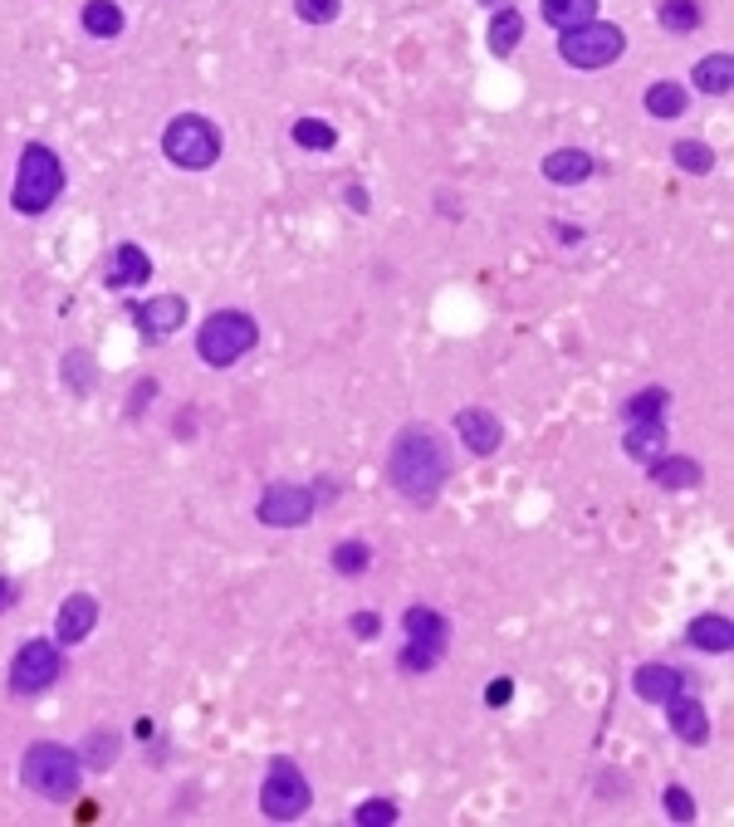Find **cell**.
I'll return each mask as SVG.
<instances>
[{
	"instance_id": "cell-30",
	"label": "cell",
	"mask_w": 734,
	"mask_h": 827,
	"mask_svg": "<svg viewBox=\"0 0 734 827\" xmlns=\"http://www.w3.org/2000/svg\"><path fill=\"white\" fill-rule=\"evenodd\" d=\"M671 157H676V167L681 172H690V177H705V172H715V152L705 147V142H676L671 147Z\"/></svg>"
},
{
	"instance_id": "cell-31",
	"label": "cell",
	"mask_w": 734,
	"mask_h": 827,
	"mask_svg": "<svg viewBox=\"0 0 734 827\" xmlns=\"http://www.w3.org/2000/svg\"><path fill=\"white\" fill-rule=\"evenodd\" d=\"M64 387H69V392H79V397H84V392H93V358L89 353H84V348H74V353H64Z\"/></svg>"
},
{
	"instance_id": "cell-22",
	"label": "cell",
	"mask_w": 734,
	"mask_h": 827,
	"mask_svg": "<svg viewBox=\"0 0 734 827\" xmlns=\"http://www.w3.org/2000/svg\"><path fill=\"white\" fill-rule=\"evenodd\" d=\"M690 79H695V89L710 93V98H725L734 89V59L730 54H705L695 69H690Z\"/></svg>"
},
{
	"instance_id": "cell-4",
	"label": "cell",
	"mask_w": 734,
	"mask_h": 827,
	"mask_svg": "<svg viewBox=\"0 0 734 827\" xmlns=\"http://www.w3.org/2000/svg\"><path fill=\"white\" fill-rule=\"evenodd\" d=\"M255 343H260V323L250 319L245 309H221V314H211L196 328V353H201L206 368L240 363L245 353H255Z\"/></svg>"
},
{
	"instance_id": "cell-33",
	"label": "cell",
	"mask_w": 734,
	"mask_h": 827,
	"mask_svg": "<svg viewBox=\"0 0 734 827\" xmlns=\"http://www.w3.org/2000/svg\"><path fill=\"white\" fill-rule=\"evenodd\" d=\"M402 813H397V803L392 798H367V803H358V813H353V823H363V827H387V823H397Z\"/></svg>"
},
{
	"instance_id": "cell-5",
	"label": "cell",
	"mask_w": 734,
	"mask_h": 827,
	"mask_svg": "<svg viewBox=\"0 0 734 827\" xmlns=\"http://www.w3.org/2000/svg\"><path fill=\"white\" fill-rule=\"evenodd\" d=\"M162 157H167L172 167H182V172H206V167H216V157H221V133H216V123L201 118V113L172 118L167 133H162Z\"/></svg>"
},
{
	"instance_id": "cell-1",
	"label": "cell",
	"mask_w": 734,
	"mask_h": 827,
	"mask_svg": "<svg viewBox=\"0 0 734 827\" xmlns=\"http://www.w3.org/2000/svg\"><path fill=\"white\" fill-rule=\"evenodd\" d=\"M387 475H392V485H397L402 500H412V505L426 509V505H436V495H441L446 480H451V456H446L441 436H436L426 421H412V426H402L397 441H392Z\"/></svg>"
},
{
	"instance_id": "cell-35",
	"label": "cell",
	"mask_w": 734,
	"mask_h": 827,
	"mask_svg": "<svg viewBox=\"0 0 734 827\" xmlns=\"http://www.w3.org/2000/svg\"><path fill=\"white\" fill-rule=\"evenodd\" d=\"M436 651H426V646H416V642H407L402 646V656H397V666L407 671V676H426V671H436Z\"/></svg>"
},
{
	"instance_id": "cell-17",
	"label": "cell",
	"mask_w": 734,
	"mask_h": 827,
	"mask_svg": "<svg viewBox=\"0 0 734 827\" xmlns=\"http://www.w3.org/2000/svg\"><path fill=\"white\" fill-rule=\"evenodd\" d=\"M593 157L583 152V147H558V152H549L544 157V177H549L553 186H578L593 177Z\"/></svg>"
},
{
	"instance_id": "cell-6",
	"label": "cell",
	"mask_w": 734,
	"mask_h": 827,
	"mask_svg": "<svg viewBox=\"0 0 734 827\" xmlns=\"http://www.w3.org/2000/svg\"><path fill=\"white\" fill-rule=\"evenodd\" d=\"M309 803H314V788L299 774V764L284 759V754L270 759V774L260 783V813H265L270 823H294V818L309 813Z\"/></svg>"
},
{
	"instance_id": "cell-39",
	"label": "cell",
	"mask_w": 734,
	"mask_h": 827,
	"mask_svg": "<svg viewBox=\"0 0 734 827\" xmlns=\"http://www.w3.org/2000/svg\"><path fill=\"white\" fill-rule=\"evenodd\" d=\"M509 695H514V681H490V686H485V705H495V710H500Z\"/></svg>"
},
{
	"instance_id": "cell-25",
	"label": "cell",
	"mask_w": 734,
	"mask_h": 827,
	"mask_svg": "<svg viewBox=\"0 0 734 827\" xmlns=\"http://www.w3.org/2000/svg\"><path fill=\"white\" fill-rule=\"evenodd\" d=\"M118 754H123V735L118 730H93L84 739V749H79V764H89L93 774H103V769L118 764Z\"/></svg>"
},
{
	"instance_id": "cell-21",
	"label": "cell",
	"mask_w": 734,
	"mask_h": 827,
	"mask_svg": "<svg viewBox=\"0 0 734 827\" xmlns=\"http://www.w3.org/2000/svg\"><path fill=\"white\" fill-rule=\"evenodd\" d=\"M519 40H524V15H519L514 5H500V10H495V20H490L485 45H490L495 59H509V54L519 49Z\"/></svg>"
},
{
	"instance_id": "cell-38",
	"label": "cell",
	"mask_w": 734,
	"mask_h": 827,
	"mask_svg": "<svg viewBox=\"0 0 734 827\" xmlns=\"http://www.w3.org/2000/svg\"><path fill=\"white\" fill-rule=\"evenodd\" d=\"M152 397H157V382H152V377H142L138 387H133V402H128V412H147V407H152Z\"/></svg>"
},
{
	"instance_id": "cell-29",
	"label": "cell",
	"mask_w": 734,
	"mask_h": 827,
	"mask_svg": "<svg viewBox=\"0 0 734 827\" xmlns=\"http://www.w3.org/2000/svg\"><path fill=\"white\" fill-rule=\"evenodd\" d=\"M656 20H661L671 35H690V30L700 25V5H695V0H661Z\"/></svg>"
},
{
	"instance_id": "cell-9",
	"label": "cell",
	"mask_w": 734,
	"mask_h": 827,
	"mask_svg": "<svg viewBox=\"0 0 734 827\" xmlns=\"http://www.w3.org/2000/svg\"><path fill=\"white\" fill-rule=\"evenodd\" d=\"M64 676V656L54 642H25L10 661V690L15 695H40Z\"/></svg>"
},
{
	"instance_id": "cell-11",
	"label": "cell",
	"mask_w": 734,
	"mask_h": 827,
	"mask_svg": "<svg viewBox=\"0 0 734 827\" xmlns=\"http://www.w3.org/2000/svg\"><path fill=\"white\" fill-rule=\"evenodd\" d=\"M133 314V323H138L142 338H172L177 328L186 323V299L182 294H157V299H147V304H138V309H128Z\"/></svg>"
},
{
	"instance_id": "cell-15",
	"label": "cell",
	"mask_w": 734,
	"mask_h": 827,
	"mask_svg": "<svg viewBox=\"0 0 734 827\" xmlns=\"http://www.w3.org/2000/svg\"><path fill=\"white\" fill-rule=\"evenodd\" d=\"M402 627H407V642L426 646V651H436V656H446V646H451V622H446L436 607H407Z\"/></svg>"
},
{
	"instance_id": "cell-20",
	"label": "cell",
	"mask_w": 734,
	"mask_h": 827,
	"mask_svg": "<svg viewBox=\"0 0 734 827\" xmlns=\"http://www.w3.org/2000/svg\"><path fill=\"white\" fill-rule=\"evenodd\" d=\"M622 451L632 460H642V465H651L656 456H666V421H627Z\"/></svg>"
},
{
	"instance_id": "cell-23",
	"label": "cell",
	"mask_w": 734,
	"mask_h": 827,
	"mask_svg": "<svg viewBox=\"0 0 734 827\" xmlns=\"http://www.w3.org/2000/svg\"><path fill=\"white\" fill-rule=\"evenodd\" d=\"M79 20H84V30H89L93 40H118V35H123V25H128L118 0H89Z\"/></svg>"
},
{
	"instance_id": "cell-7",
	"label": "cell",
	"mask_w": 734,
	"mask_h": 827,
	"mask_svg": "<svg viewBox=\"0 0 734 827\" xmlns=\"http://www.w3.org/2000/svg\"><path fill=\"white\" fill-rule=\"evenodd\" d=\"M563 40H558V59L563 64H573V69H607V64H617L622 59V49H627V35L617 30V25H573V30H558Z\"/></svg>"
},
{
	"instance_id": "cell-18",
	"label": "cell",
	"mask_w": 734,
	"mask_h": 827,
	"mask_svg": "<svg viewBox=\"0 0 734 827\" xmlns=\"http://www.w3.org/2000/svg\"><path fill=\"white\" fill-rule=\"evenodd\" d=\"M646 475H651L661 490H695V485L705 480L700 460H690V456H656L646 465Z\"/></svg>"
},
{
	"instance_id": "cell-36",
	"label": "cell",
	"mask_w": 734,
	"mask_h": 827,
	"mask_svg": "<svg viewBox=\"0 0 734 827\" xmlns=\"http://www.w3.org/2000/svg\"><path fill=\"white\" fill-rule=\"evenodd\" d=\"M661 803H666V818H671V823H695V798H690L681 783H671Z\"/></svg>"
},
{
	"instance_id": "cell-8",
	"label": "cell",
	"mask_w": 734,
	"mask_h": 827,
	"mask_svg": "<svg viewBox=\"0 0 734 827\" xmlns=\"http://www.w3.org/2000/svg\"><path fill=\"white\" fill-rule=\"evenodd\" d=\"M314 509H319V495H314L309 485L275 480V485L260 495L255 519H260V524H270V529H299V524H309V519H314Z\"/></svg>"
},
{
	"instance_id": "cell-27",
	"label": "cell",
	"mask_w": 734,
	"mask_h": 827,
	"mask_svg": "<svg viewBox=\"0 0 734 827\" xmlns=\"http://www.w3.org/2000/svg\"><path fill=\"white\" fill-rule=\"evenodd\" d=\"M666 402H671L666 387H642L637 397L622 402V421H661V416H666Z\"/></svg>"
},
{
	"instance_id": "cell-28",
	"label": "cell",
	"mask_w": 734,
	"mask_h": 827,
	"mask_svg": "<svg viewBox=\"0 0 734 827\" xmlns=\"http://www.w3.org/2000/svg\"><path fill=\"white\" fill-rule=\"evenodd\" d=\"M289 138L299 142V147H309V152H333V147H338V128L323 123V118H299V123L289 128Z\"/></svg>"
},
{
	"instance_id": "cell-37",
	"label": "cell",
	"mask_w": 734,
	"mask_h": 827,
	"mask_svg": "<svg viewBox=\"0 0 734 827\" xmlns=\"http://www.w3.org/2000/svg\"><path fill=\"white\" fill-rule=\"evenodd\" d=\"M348 627H353V637H377V632H382V617H377V612H353V622H348Z\"/></svg>"
},
{
	"instance_id": "cell-40",
	"label": "cell",
	"mask_w": 734,
	"mask_h": 827,
	"mask_svg": "<svg viewBox=\"0 0 734 827\" xmlns=\"http://www.w3.org/2000/svg\"><path fill=\"white\" fill-rule=\"evenodd\" d=\"M15 598H20V588H15L10 578H0V612H10V607H15Z\"/></svg>"
},
{
	"instance_id": "cell-3",
	"label": "cell",
	"mask_w": 734,
	"mask_h": 827,
	"mask_svg": "<svg viewBox=\"0 0 734 827\" xmlns=\"http://www.w3.org/2000/svg\"><path fill=\"white\" fill-rule=\"evenodd\" d=\"M59 191H64V162L54 157V147L25 142L20 167H15V196H10V206L20 216H45L49 206L59 201Z\"/></svg>"
},
{
	"instance_id": "cell-43",
	"label": "cell",
	"mask_w": 734,
	"mask_h": 827,
	"mask_svg": "<svg viewBox=\"0 0 734 827\" xmlns=\"http://www.w3.org/2000/svg\"><path fill=\"white\" fill-rule=\"evenodd\" d=\"M485 5H495V0H485Z\"/></svg>"
},
{
	"instance_id": "cell-2",
	"label": "cell",
	"mask_w": 734,
	"mask_h": 827,
	"mask_svg": "<svg viewBox=\"0 0 734 827\" xmlns=\"http://www.w3.org/2000/svg\"><path fill=\"white\" fill-rule=\"evenodd\" d=\"M20 783H25L35 798H45V803H74L79 788H84V764H79L74 749L45 739V744H30V749H25V759H20Z\"/></svg>"
},
{
	"instance_id": "cell-42",
	"label": "cell",
	"mask_w": 734,
	"mask_h": 827,
	"mask_svg": "<svg viewBox=\"0 0 734 827\" xmlns=\"http://www.w3.org/2000/svg\"><path fill=\"white\" fill-rule=\"evenodd\" d=\"M558 230V240H563V245H578V240H583V230L578 226H553Z\"/></svg>"
},
{
	"instance_id": "cell-13",
	"label": "cell",
	"mask_w": 734,
	"mask_h": 827,
	"mask_svg": "<svg viewBox=\"0 0 734 827\" xmlns=\"http://www.w3.org/2000/svg\"><path fill=\"white\" fill-rule=\"evenodd\" d=\"M666 720H671V730H676L681 744H705L710 739V715H705V705L686 686L666 700Z\"/></svg>"
},
{
	"instance_id": "cell-41",
	"label": "cell",
	"mask_w": 734,
	"mask_h": 827,
	"mask_svg": "<svg viewBox=\"0 0 734 827\" xmlns=\"http://www.w3.org/2000/svg\"><path fill=\"white\" fill-rule=\"evenodd\" d=\"M343 196H348V206H353V211H358V216H363V211H367V191H363V186H358V182L348 186V191H343Z\"/></svg>"
},
{
	"instance_id": "cell-16",
	"label": "cell",
	"mask_w": 734,
	"mask_h": 827,
	"mask_svg": "<svg viewBox=\"0 0 734 827\" xmlns=\"http://www.w3.org/2000/svg\"><path fill=\"white\" fill-rule=\"evenodd\" d=\"M686 642L695 646V651H710V656H720V651H730V646H734V627H730V617H720V612H700V617H690Z\"/></svg>"
},
{
	"instance_id": "cell-14",
	"label": "cell",
	"mask_w": 734,
	"mask_h": 827,
	"mask_svg": "<svg viewBox=\"0 0 734 827\" xmlns=\"http://www.w3.org/2000/svg\"><path fill=\"white\" fill-rule=\"evenodd\" d=\"M142 279H152V260L142 245H113V255L103 260V284L108 289H133Z\"/></svg>"
},
{
	"instance_id": "cell-24",
	"label": "cell",
	"mask_w": 734,
	"mask_h": 827,
	"mask_svg": "<svg viewBox=\"0 0 734 827\" xmlns=\"http://www.w3.org/2000/svg\"><path fill=\"white\" fill-rule=\"evenodd\" d=\"M690 103V93L676 84V79H661V84H651L646 89V113L656 118V123H671V118H681Z\"/></svg>"
},
{
	"instance_id": "cell-19",
	"label": "cell",
	"mask_w": 734,
	"mask_h": 827,
	"mask_svg": "<svg viewBox=\"0 0 734 827\" xmlns=\"http://www.w3.org/2000/svg\"><path fill=\"white\" fill-rule=\"evenodd\" d=\"M681 686H686V676L676 666H637V676H632V690L642 695L646 705H666Z\"/></svg>"
},
{
	"instance_id": "cell-32",
	"label": "cell",
	"mask_w": 734,
	"mask_h": 827,
	"mask_svg": "<svg viewBox=\"0 0 734 827\" xmlns=\"http://www.w3.org/2000/svg\"><path fill=\"white\" fill-rule=\"evenodd\" d=\"M367 563H372V549H367L363 539H348V544H338V549H333V568H338L343 578H358V573H367Z\"/></svg>"
},
{
	"instance_id": "cell-34",
	"label": "cell",
	"mask_w": 734,
	"mask_h": 827,
	"mask_svg": "<svg viewBox=\"0 0 734 827\" xmlns=\"http://www.w3.org/2000/svg\"><path fill=\"white\" fill-rule=\"evenodd\" d=\"M338 10H343V0H294V15L304 25H333Z\"/></svg>"
},
{
	"instance_id": "cell-10",
	"label": "cell",
	"mask_w": 734,
	"mask_h": 827,
	"mask_svg": "<svg viewBox=\"0 0 734 827\" xmlns=\"http://www.w3.org/2000/svg\"><path fill=\"white\" fill-rule=\"evenodd\" d=\"M456 436H460V446H465L470 456H495V451L505 446V426H500V416L485 412V407H460L456 412Z\"/></svg>"
},
{
	"instance_id": "cell-26",
	"label": "cell",
	"mask_w": 734,
	"mask_h": 827,
	"mask_svg": "<svg viewBox=\"0 0 734 827\" xmlns=\"http://www.w3.org/2000/svg\"><path fill=\"white\" fill-rule=\"evenodd\" d=\"M539 10H544V20L553 30H573V25L597 20V0H544Z\"/></svg>"
},
{
	"instance_id": "cell-12",
	"label": "cell",
	"mask_w": 734,
	"mask_h": 827,
	"mask_svg": "<svg viewBox=\"0 0 734 827\" xmlns=\"http://www.w3.org/2000/svg\"><path fill=\"white\" fill-rule=\"evenodd\" d=\"M93 627H98V602H93V593H69V598L59 602V612H54V642L79 646V642H89Z\"/></svg>"
}]
</instances>
